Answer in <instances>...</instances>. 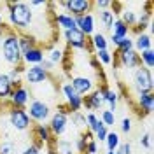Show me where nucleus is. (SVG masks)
I'll return each mask as SVG.
<instances>
[{
	"mask_svg": "<svg viewBox=\"0 0 154 154\" xmlns=\"http://www.w3.org/2000/svg\"><path fill=\"white\" fill-rule=\"evenodd\" d=\"M140 145L145 147V149H151L152 147V138H151V133H145L142 138H140Z\"/></svg>",
	"mask_w": 154,
	"mask_h": 154,
	"instance_id": "39",
	"label": "nucleus"
},
{
	"mask_svg": "<svg viewBox=\"0 0 154 154\" xmlns=\"http://www.w3.org/2000/svg\"><path fill=\"white\" fill-rule=\"evenodd\" d=\"M40 154H42V152H40Z\"/></svg>",
	"mask_w": 154,
	"mask_h": 154,
	"instance_id": "50",
	"label": "nucleus"
},
{
	"mask_svg": "<svg viewBox=\"0 0 154 154\" xmlns=\"http://www.w3.org/2000/svg\"><path fill=\"white\" fill-rule=\"evenodd\" d=\"M138 56H140V61H142V67L149 68V70L154 67V51L152 49H147V51L138 53Z\"/></svg>",
	"mask_w": 154,
	"mask_h": 154,
	"instance_id": "27",
	"label": "nucleus"
},
{
	"mask_svg": "<svg viewBox=\"0 0 154 154\" xmlns=\"http://www.w3.org/2000/svg\"><path fill=\"white\" fill-rule=\"evenodd\" d=\"M133 86L138 93H152L154 81H152V72L145 67L135 68L133 72Z\"/></svg>",
	"mask_w": 154,
	"mask_h": 154,
	"instance_id": "3",
	"label": "nucleus"
},
{
	"mask_svg": "<svg viewBox=\"0 0 154 154\" xmlns=\"http://www.w3.org/2000/svg\"><path fill=\"white\" fill-rule=\"evenodd\" d=\"M53 65H54V63H51V61H49V60H46V58H44V60H42V61H40V65H38V67L42 68V70H44V72H51V70H53Z\"/></svg>",
	"mask_w": 154,
	"mask_h": 154,
	"instance_id": "42",
	"label": "nucleus"
},
{
	"mask_svg": "<svg viewBox=\"0 0 154 154\" xmlns=\"http://www.w3.org/2000/svg\"><path fill=\"white\" fill-rule=\"evenodd\" d=\"M75 19V26L84 35H91L93 32H95V18L91 16V14H84V16H77V18H74Z\"/></svg>",
	"mask_w": 154,
	"mask_h": 154,
	"instance_id": "15",
	"label": "nucleus"
},
{
	"mask_svg": "<svg viewBox=\"0 0 154 154\" xmlns=\"http://www.w3.org/2000/svg\"><path fill=\"white\" fill-rule=\"evenodd\" d=\"M61 89H63V95L67 98V107L70 109V112H79L82 109V96L77 95L75 91H74V88L70 86V82L63 84Z\"/></svg>",
	"mask_w": 154,
	"mask_h": 154,
	"instance_id": "10",
	"label": "nucleus"
},
{
	"mask_svg": "<svg viewBox=\"0 0 154 154\" xmlns=\"http://www.w3.org/2000/svg\"><path fill=\"white\" fill-rule=\"evenodd\" d=\"M4 26V18H2V14H0V28Z\"/></svg>",
	"mask_w": 154,
	"mask_h": 154,
	"instance_id": "47",
	"label": "nucleus"
},
{
	"mask_svg": "<svg viewBox=\"0 0 154 154\" xmlns=\"http://www.w3.org/2000/svg\"><path fill=\"white\" fill-rule=\"evenodd\" d=\"M42 60H44V51L40 48H33L23 54V61L25 63H30V67L32 65H40Z\"/></svg>",
	"mask_w": 154,
	"mask_h": 154,
	"instance_id": "18",
	"label": "nucleus"
},
{
	"mask_svg": "<svg viewBox=\"0 0 154 154\" xmlns=\"http://www.w3.org/2000/svg\"><path fill=\"white\" fill-rule=\"evenodd\" d=\"M100 121L103 123V126H114L116 125V112H110L109 109L107 110H102V114H100Z\"/></svg>",
	"mask_w": 154,
	"mask_h": 154,
	"instance_id": "32",
	"label": "nucleus"
},
{
	"mask_svg": "<svg viewBox=\"0 0 154 154\" xmlns=\"http://www.w3.org/2000/svg\"><path fill=\"white\" fill-rule=\"evenodd\" d=\"M70 86L74 88V91H75L77 95H89L91 93V89H93V82H91V79H88V77H74L72 81H70Z\"/></svg>",
	"mask_w": 154,
	"mask_h": 154,
	"instance_id": "14",
	"label": "nucleus"
},
{
	"mask_svg": "<svg viewBox=\"0 0 154 154\" xmlns=\"http://www.w3.org/2000/svg\"><path fill=\"white\" fill-rule=\"evenodd\" d=\"M48 145H49L51 154H75L74 142H70V140H63V138H51V142H49Z\"/></svg>",
	"mask_w": 154,
	"mask_h": 154,
	"instance_id": "11",
	"label": "nucleus"
},
{
	"mask_svg": "<svg viewBox=\"0 0 154 154\" xmlns=\"http://www.w3.org/2000/svg\"><path fill=\"white\" fill-rule=\"evenodd\" d=\"M54 21H56V25H60L63 30H72V28H77L75 26V19L72 18L70 14L67 12H61V14H56L54 16Z\"/></svg>",
	"mask_w": 154,
	"mask_h": 154,
	"instance_id": "23",
	"label": "nucleus"
},
{
	"mask_svg": "<svg viewBox=\"0 0 154 154\" xmlns=\"http://www.w3.org/2000/svg\"><path fill=\"white\" fill-rule=\"evenodd\" d=\"M5 7L9 11L11 25L18 30H26L33 23V11L26 2H7Z\"/></svg>",
	"mask_w": 154,
	"mask_h": 154,
	"instance_id": "1",
	"label": "nucleus"
},
{
	"mask_svg": "<svg viewBox=\"0 0 154 154\" xmlns=\"http://www.w3.org/2000/svg\"><path fill=\"white\" fill-rule=\"evenodd\" d=\"M60 5L65 7L67 12H72L70 14L72 18H77V16L89 14V11L93 7V2H89V0H68V2H60Z\"/></svg>",
	"mask_w": 154,
	"mask_h": 154,
	"instance_id": "7",
	"label": "nucleus"
},
{
	"mask_svg": "<svg viewBox=\"0 0 154 154\" xmlns=\"http://www.w3.org/2000/svg\"><path fill=\"white\" fill-rule=\"evenodd\" d=\"M91 42V46L96 49V51H103V49H109V40L105 38L103 33H95L93 38L89 40Z\"/></svg>",
	"mask_w": 154,
	"mask_h": 154,
	"instance_id": "26",
	"label": "nucleus"
},
{
	"mask_svg": "<svg viewBox=\"0 0 154 154\" xmlns=\"http://www.w3.org/2000/svg\"><path fill=\"white\" fill-rule=\"evenodd\" d=\"M100 21H102V25L105 26V28H112V25H114V12L112 11H100Z\"/></svg>",
	"mask_w": 154,
	"mask_h": 154,
	"instance_id": "29",
	"label": "nucleus"
},
{
	"mask_svg": "<svg viewBox=\"0 0 154 154\" xmlns=\"http://www.w3.org/2000/svg\"><path fill=\"white\" fill-rule=\"evenodd\" d=\"M28 89L25 86H16L11 93V105L16 107V109H23V107L28 103Z\"/></svg>",
	"mask_w": 154,
	"mask_h": 154,
	"instance_id": "12",
	"label": "nucleus"
},
{
	"mask_svg": "<svg viewBox=\"0 0 154 154\" xmlns=\"http://www.w3.org/2000/svg\"><path fill=\"white\" fill-rule=\"evenodd\" d=\"M25 74H26V81H28L30 84H40V82H44L49 77L48 72H44L38 65H32L30 68L25 70Z\"/></svg>",
	"mask_w": 154,
	"mask_h": 154,
	"instance_id": "16",
	"label": "nucleus"
},
{
	"mask_svg": "<svg viewBox=\"0 0 154 154\" xmlns=\"http://www.w3.org/2000/svg\"><path fill=\"white\" fill-rule=\"evenodd\" d=\"M107 154H114V151H109V152H107Z\"/></svg>",
	"mask_w": 154,
	"mask_h": 154,
	"instance_id": "48",
	"label": "nucleus"
},
{
	"mask_svg": "<svg viewBox=\"0 0 154 154\" xmlns=\"http://www.w3.org/2000/svg\"><path fill=\"white\" fill-rule=\"evenodd\" d=\"M40 149H42V144L35 142V144L26 145V147L21 151V154H40Z\"/></svg>",
	"mask_w": 154,
	"mask_h": 154,
	"instance_id": "37",
	"label": "nucleus"
},
{
	"mask_svg": "<svg viewBox=\"0 0 154 154\" xmlns=\"http://www.w3.org/2000/svg\"><path fill=\"white\" fill-rule=\"evenodd\" d=\"M70 114H72V112H70V109H68L67 105H61L56 114H53V117H51V123H49L51 135H54V137H61V135L67 131L68 116H70Z\"/></svg>",
	"mask_w": 154,
	"mask_h": 154,
	"instance_id": "4",
	"label": "nucleus"
},
{
	"mask_svg": "<svg viewBox=\"0 0 154 154\" xmlns=\"http://www.w3.org/2000/svg\"><path fill=\"white\" fill-rule=\"evenodd\" d=\"M103 103H105V100H103V95H102L100 89L89 93L88 96H82V107L86 110H98Z\"/></svg>",
	"mask_w": 154,
	"mask_h": 154,
	"instance_id": "13",
	"label": "nucleus"
},
{
	"mask_svg": "<svg viewBox=\"0 0 154 154\" xmlns=\"http://www.w3.org/2000/svg\"><path fill=\"white\" fill-rule=\"evenodd\" d=\"M0 154H18V145L12 140H2L0 142Z\"/></svg>",
	"mask_w": 154,
	"mask_h": 154,
	"instance_id": "31",
	"label": "nucleus"
},
{
	"mask_svg": "<svg viewBox=\"0 0 154 154\" xmlns=\"http://www.w3.org/2000/svg\"><path fill=\"white\" fill-rule=\"evenodd\" d=\"M18 42H19L21 54H25V53L30 51V49L37 48V40L32 37V35H28V33H21V35H18Z\"/></svg>",
	"mask_w": 154,
	"mask_h": 154,
	"instance_id": "21",
	"label": "nucleus"
},
{
	"mask_svg": "<svg viewBox=\"0 0 154 154\" xmlns=\"http://www.w3.org/2000/svg\"><path fill=\"white\" fill-rule=\"evenodd\" d=\"M131 49H133V38L130 37L121 38V42L117 46V53H125V51H131Z\"/></svg>",
	"mask_w": 154,
	"mask_h": 154,
	"instance_id": "36",
	"label": "nucleus"
},
{
	"mask_svg": "<svg viewBox=\"0 0 154 154\" xmlns=\"http://www.w3.org/2000/svg\"><path fill=\"white\" fill-rule=\"evenodd\" d=\"M96 151H98L96 142H95V140H89L88 145H86V154H96Z\"/></svg>",
	"mask_w": 154,
	"mask_h": 154,
	"instance_id": "43",
	"label": "nucleus"
},
{
	"mask_svg": "<svg viewBox=\"0 0 154 154\" xmlns=\"http://www.w3.org/2000/svg\"><path fill=\"white\" fill-rule=\"evenodd\" d=\"M133 48L137 49V53H142V51H147V49H152V38L147 33H140L137 35V38L133 40Z\"/></svg>",
	"mask_w": 154,
	"mask_h": 154,
	"instance_id": "19",
	"label": "nucleus"
},
{
	"mask_svg": "<svg viewBox=\"0 0 154 154\" xmlns=\"http://www.w3.org/2000/svg\"><path fill=\"white\" fill-rule=\"evenodd\" d=\"M9 125L14 128V130H18V131H25V130H28L30 128V117L26 114V110L25 109H16V107H12L9 110Z\"/></svg>",
	"mask_w": 154,
	"mask_h": 154,
	"instance_id": "6",
	"label": "nucleus"
},
{
	"mask_svg": "<svg viewBox=\"0 0 154 154\" xmlns=\"http://www.w3.org/2000/svg\"><path fill=\"white\" fill-rule=\"evenodd\" d=\"M86 123H88L89 131H91L93 135H95L96 131L102 128V126H103V123H102V121H100V119H98L95 114H91V112H89V114H86Z\"/></svg>",
	"mask_w": 154,
	"mask_h": 154,
	"instance_id": "28",
	"label": "nucleus"
},
{
	"mask_svg": "<svg viewBox=\"0 0 154 154\" xmlns=\"http://www.w3.org/2000/svg\"><path fill=\"white\" fill-rule=\"evenodd\" d=\"M51 63H58V61H63V51L61 49H53L51 51V56L48 58Z\"/></svg>",
	"mask_w": 154,
	"mask_h": 154,
	"instance_id": "38",
	"label": "nucleus"
},
{
	"mask_svg": "<svg viewBox=\"0 0 154 154\" xmlns=\"http://www.w3.org/2000/svg\"><path fill=\"white\" fill-rule=\"evenodd\" d=\"M107 135H109V130H107L105 126H102V128H100V130H98V131L95 133V137L98 138V140H100V142H103V140L107 138Z\"/></svg>",
	"mask_w": 154,
	"mask_h": 154,
	"instance_id": "41",
	"label": "nucleus"
},
{
	"mask_svg": "<svg viewBox=\"0 0 154 154\" xmlns=\"http://www.w3.org/2000/svg\"><path fill=\"white\" fill-rule=\"evenodd\" d=\"M110 30H112V35H116V37H119V38L128 37V33H130V28L126 26L121 19H114V25H112Z\"/></svg>",
	"mask_w": 154,
	"mask_h": 154,
	"instance_id": "25",
	"label": "nucleus"
},
{
	"mask_svg": "<svg viewBox=\"0 0 154 154\" xmlns=\"http://www.w3.org/2000/svg\"><path fill=\"white\" fill-rule=\"evenodd\" d=\"M65 40H67L68 48H74V49H86V48L91 49L93 48L91 42L88 40V37L79 28L65 30Z\"/></svg>",
	"mask_w": 154,
	"mask_h": 154,
	"instance_id": "5",
	"label": "nucleus"
},
{
	"mask_svg": "<svg viewBox=\"0 0 154 154\" xmlns=\"http://www.w3.org/2000/svg\"><path fill=\"white\" fill-rule=\"evenodd\" d=\"M72 123L77 126V128H84L86 126V114H82L81 110L79 112H72Z\"/></svg>",
	"mask_w": 154,
	"mask_h": 154,
	"instance_id": "35",
	"label": "nucleus"
},
{
	"mask_svg": "<svg viewBox=\"0 0 154 154\" xmlns=\"http://www.w3.org/2000/svg\"><path fill=\"white\" fill-rule=\"evenodd\" d=\"M12 82L9 81L7 74H0V100H7L12 93Z\"/></svg>",
	"mask_w": 154,
	"mask_h": 154,
	"instance_id": "24",
	"label": "nucleus"
},
{
	"mask_svg": "<svg viewBox=\"0 0 154 154\" xmlns=\"http://www.w3.org/2000/svg\"><path fill=\"white\" fill-rule=\"evenodd\" d=\"M26 114H28L30 121H37V123H42V121H46L51 114V110H49V105L48 103H44V102H40V100H33L32 103H30L28 110H26Z\"/></svg>",
	"mask_w": 154,
	"mask_h": 154,
	"instance_id": "8",
	"label": "nucleus"
},
{
	"mask_svg": "<svg viewBox=\"0 0 154 154\" xmlns=\"http://www.w3.org/2000/svg\"><path fill=\"white\" fill-rule=\"evenodd\" d=\"M138 107L144 110V114H151L154 107V95L152 93H140L138 95Z\"/></svg>",
	"mask_w": 154,
	"mask_h": 154,
	"instance_id": "20",
	"label": "nucleus"
},
{
	"mask_svg": "<svg viewBox=\"0 0 154 154\" xmlns=\"http://www.w3.org/2000/svg\"><path fill=\"white\" fill-rule=\"evenodd\" d=\"M121 145V149H119V152L121 154H131V144L130 142H126V144H119Z\"/></svg>",
	"mask_w": 154,
	"mask_h": 154,
	"instance_id": "45",
	"label": "nucleus"
},
{
	"mask_svg": "<svg viewBox=\"0 0 154 154\" xmlns=\"http://www.w3.org/2000/svg\"><path fill=\"white\" fill-rule=\"evenodd\" d=\"M2 58L12 67H21L23 54H21V49H19L18 33H14V32L5 33L4 42H2Z\"/></svg>",
	"mask_w": 154,
	"mask_h": 154,
	"instance_id": "2",
	"label": "nucleus"
},
{
	"mask_svg": "<svg viewBox=\"0 0 154 154\" xmlns=\"http://www.w3.org/2000/svg\"><path fill=\"white\" fill-rule=\"evenodd\" d=\"M100 91L103 95V100L109 103V110L110 112H116V107H117V93H116L114 89H109L107 86H102Z\"/></svg>",
	"mask_w": 154,
	"mask_h": 154,
	"instance_id": "22",
	"label": "nucleus"
},
{
	"mask_svg": "<svg viewBox=\"0 0 154 154\" xmlns=\"http://www.w3.org/2000/svg\"><path fill=\"white\" fill-rule=\"evenodd\" d=\"M33 138L37 140L38 144H42V145L49 144V142H51V138H53L49 126H46V125H35V126H33Z\"/></svg>",
	"mask_w": 154,
	"mask_h": 154,
	"instance_id": "17",
	"label": "nucleus"
},
{
	"mask_svg": "<svg viewBox=\"0 0 154 154\" xmlns=\"http://www.w3.org/2000/svg\"><path fill=\"white\" fill-rule=\"evenodd\" d=\"M93 5L100 7L102 11H105L109 7H112V2H109V0H96V2H93Z\"/></svg>",
	"mask_w": 154,
	"mask_h": 154,
	"instance_id": "40",
	"label": "nucleus"
},
{
	"mask_svg": "<svg viewBox=\"0 0 154 154\" xmlns=\"http://www.w3.org/2000/svg\"><path fill=\"white\" fill-rule=\"evenodd\" d=\"M121 21H123V23H125L130 30H131V26H135V25H137V14H135L131 9H126V11H123Z\"/></svg>",
	"mask_w": 154,
	"mask_h": 154,
	"instance_id": "30",
	"label": "nucleus"
},
{
	"mask_svg": "<svg viewBox=\"0 0 154 154\" xmlns=\"http://www.w3.org/2000/svg\"><path fill=\"white\" fill-rule=\"evenodd\" d=\"M89 63H91V67H93V68H100V61H98L96 58H91V61H89Z\"/></svg>",
	"mask_w": 154,
	"mask_h": 154,
	"instance_id": "46",
	"label": "nucleus"
},
{
	"mask_svg": "<svg viewBox=\"0 0 154 154\" xmlns=\"http://www.w3.org/2000/svg\"><path fill=\"white\" fill-rule=\"evenodd\" d=\"M121 130H123L125 133H128V131L131 130V119L125 117V119H123V123H121Z\"/></svg>",
	"mask_w": 154,
	"mask_h": 154,
	"instance_id": "44",
	"label": "nucleus"
},
{
	"mask_svg": "<svg viewBox=\"0 0 154 154\" xmlns=\"http://www.w3.org/2000/svg\"><path fill=\"white\" fill-rule=\"evenodd\" d=\"M105 142H107V149L109 151H116L117 147H119V144H121V140H119V135L117 133H110L109 131V135H107V138H105Z\"/></svg>",
	"mask_w": 154,
	"mask_h": 154,
	"instance_id": "33",
	"label": "nucleus"
},
{
	"mask_svg": "<svg viewBox=\"0 0 154 154\" xmlns=\"http://www.w3.org/2000/svg\"><path fill=\"white\" fill-rule=\"evenodd\" d=\"M114 154H121V152H119V151H114Z\"/></svg>",
	"mask_w": 154,
	"mask_h": 154,
	"instance_id": "49",
	"label": "nucleus"
},
{
	"mask_svg": "<svg viewBox=\"0 0 154 154\" xmlns=\"http://www.w3.org/2000/svg\"><path fill=\"white\" fill-rule=\"evenodd\" d=\"M96 60L103 65H110L114 58H112V53L109 49H103V51H96Z\"/></svg>",
	"mask_w": 154,
	"mask_h": 154,
	"instance_id": "34",
	"label": "nucleus"
},
{
	"mask_svg": "<svg viewBox=\"0 0 154 154\" xmlns=\"http://www.w3.org/2000/svg\"><path fill=\"white\" fill-rule=\"evenodd\" d=\"M112 58H117V60H119V65L125 67V68H138V67H142L140 56H138V53H137L135 49H131V51H125V53H117V51H116Z\"/></svg>",
	"mask_w": 154,
	"mask_h": 154,
	"instance_id": "9",
	"label": "nucleus"
}]
</instances>
